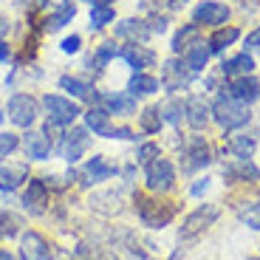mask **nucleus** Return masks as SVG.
Wrapping results in <instances>:
<instances>
[{"mask_svg":"<svg viewBox=\"0 0 260 260\" xmlns=\"http://www.w3.org/2000/svg\"><path fill=\"white\" fill-rule=\"evenodd\" d=\"M43 111H46V122L51 127H71L79 116H82V108H79L77 99H68L62 93H46L43 96Z\"/></svg>","mask_w":260,"mask_h":260,"instance_id":"nucleus-1","label":"nucleus"},{"mask_svg":"<svg viewBox=\"0 0 260 260\" xmlns=\"http://www.w3.org/2000/svg\"><path fill=\"white\" fill-rule=\"evenodd\" d=\"M212 119L218 124H221L223 130H241V127H246L249 122H252V113H249V105H243V102H235L232 96H218L212 105Z\"/></svg>","mask_w":260,"mask_h":260,"instance_id":"nucleus-2","label":"nucleus"},{"mask_svg":"<svg viewBox=\"0 0 260 260\" xmlns=\"http://www.w3.org/2000/svg\"><path fill=\"white\" fill-rule=\"evenodd\" d=\"M43 105L31 96V93H12V99L6 102V119L14 127H34L40 119Z\"/></svg>","mask_w":260,"mask_h":260,"instance_id":"nucleus-3","label":"nucleus"},{"mask_svg":"<svg viewBox=\"0 0 260 260\" xmlns=\"http://www.w3.org/2000/svg\"><path fill=\"white\" fill-rule=\"evenodd\" d=\"M181 173H198L212 161V147L204 136H187L181 142Z\"/></svg>","mask_w":260,"mask_h":260,"instance_id":"nucleus-4","label":"nucleus"},{"mask_svg":"<svg viewBox=\"0 0 260 260\" xmlns=\"http://www.w3.org/2000/svg\"><path fill=\"white\" fill-rule=\"evenodd\" d=\"M91 147V130L88 127H68L59 136V144H57V156L62 158L65 164H77L79 158L88 153Z\"/></svg>","mask_w":260,"mask_h":260,"instance_id":"nucleus-5","label":"nucleus"},{"mask_svg":"<svg viewBox=\"0 0 260 260\" xmlns=\"http://www.w3.org/2000/svg\"><path fill=\"white\" fill-rule=\"evenodd\" d=\"M144 181H147V189L156 195H164L176 187V167L170 158H153V161L144 167Z\"/></svg>","mask_w":260,"mask_h":260,"instance_id":"nucleus-6","label":"nucleus"},{"mask_svg":"<svg viewBox=\"0 0 260 260\" xmlns=\"http://www.w3.org/2000/svg\"><path fill=\"white\" fill-rule=\"evenodd\" d=\"M192 79H195V74L187 68V62H184L181 57H170V59H164V65H161V88L167 93H176V91H187L189 85H192Z\"/></svg>","mask_w":260,"mask_h":260,"instance_id":"nucleus-7","label":"nucleus"},{"mask_svg":"<svg viewBox=\"0 0 260 260\" xmlns=\"http://www.w3.org/2000/svg\"><path fill=\"white\" fill-rule=\"evenodd\" d=\"M136 201H139V221L147 229H164L173 218H176V209L164 201L144 198V195H136Z\"/></svg>","mask_w":260,"mask_h":260,"instance_id":"nucleus-8","label":"nucleus"},{"mask_svg":"<svg viewBox=\"0 0 260 260\" xmlns=\"http://www.w3.org/2000/svg\"><path fill=\"white\" fill-rule=\"evenodd\" d=\"M218 215H221V207H218V204H201L195 212H189L187 218H184L178 235H181V238H195V235L207 232V229L218 221Z\"/></svg>","mask_w":260,"mask_h":260,"instance_id":"nucleus-9","label":"nucleus"},{"mask_svg":"<svg viewBox=\"0 0 260 260\" xmlns=\"http://www.w3.org/2000/svg\"><path fill=\"white\" fill-rule=\"evenodd\" d=\"M229 14H232L229 6L221 3V0H201V3L192 9V23L207 26V28H221L229 20Z\"/></svg>","mask_w":260,"mask_h":260,"instance_id":"nucleus-10","label":"nucleus"},{"mask_svg":"<svg viewBox=\"0 0 260 260\" xmlns=\"http://www.w3.org/2000/svg\"><path fill=\"white\" fill-rule=\"evenodd\" d=\"M96 105H102L113 116H133L136 113V96L127 91H99Z\"/></svg>","mask_w":260,"mask_h":260,"instance_id":"nucleus-11","label":"nucleus"},{"mask_svg":"<svg viewBox=\"0 0 260 260\" xmlns=\"http://www.w3.org/2000/svg\"><path fill=\"white\" fill-rule=\"evenodd\" d=\"M23 153H26L28 161H48L51 158V136H48V130H28L26 136H23Z\"/></svg>","mask_w":260,"mask_h":260,"instance_id":"nucleus-12","label":"nucleus"},{"mask_svg":"<svg viewBox=\"0 0 260 260\" xmlns=\"http://www.w3.org/2000/svg\"><path fill=\"white\" fill-rule=\"evenodd\" d=\"M116 173H119L116 164H111L105 156H93V158H88V161L82 164V170H79V178H82L85 187H93V184L111 181Z\"/></svg>","mask_w":260,"mask_h":260,"instance_id":"nucleus-13","label":"nucleus"},{"mask_svg":"<svg viewBox=\"0 0 260 260\" xmlns=\"http://www.w3.org/2000/svg\"><path fill=\"white\" fill-rule=\"evenodd\" d=\"M226 96H232L235 102H243V105H254L260 99V82L257 77H252V74H246V77H235L226 82Z\"/></svg>","mask_w":260,"mask_h":260,"instance_id":"nucleus-14","label":"nucleus"},{"mask_svg":"<svg viewBox=\"0 0 260 260\" xmlns=\"http://www.w3.org/2000/svg\"><path fill=\"white\" fill-rule=\"evenodd\" d=\"M119 59H124L133 71H144V68H153L158 57L144 43H127V46H119Z\"/></svg>","mask_w":260,"mask_h":260,"instance_id":"nucleus-15","label":"nucleus"},{"mask_svg":"<svg viewBox=\"0 0 260 260\" xmlns=\"http://www.w3.org/2000/svg\"><path fill=\"white\" fill-rule=\"evenodd\" d=\"M113 37L119 40H127V43H147L153 37L150 31V23L142 17H127V20H119L113 26Z\"/></svg>","mask_w":260,"mask_h":260,"instance_id":"nucleus-16","label":"nucleus"},{"mask_svg":"<svg viewBox=\"0 0 260 260\" xmlns=\"http://www.w3.org/2000/svg\"><path fill=\"white\" fill-rule=\"evenodd\" d=\"M23 207L31 215H43L48 207V187L46 178H31L26 184V192H23Z\"/></svg>","mask_w":260,"mask_h":260,"instance_id":"nucleus-17","label":"nucleus"},{"mask_svg":"<svg viewBox=\"0 0 260 260\" xmlns=\"http://www.w3.org/2000/svg\"><path fill=\"white\" fill-rule=\"evenodd\" d=\"M82 119H85V127L91 130L93 136H102V139H111L113 136L111 113L105 111L102 105H91V108L82 113Z\"/></svg>","mask_w":260,"mask_h":260,"instance_id":"nucleus-18","label":"nucleus"},{"mask_svg":"<svg viewBox=\"0 0 260 260\" xmlns=\"http://www.w3.org/2000/svg\"><path fill=\"white\" fill-rule=\"evenodd\" d=\"M28 178V167L20 161H0V192H14Z\"/></svg>","mask_w":260,"mask_h":260,"instance_id":"nucleus-19","label":"nucleus"},{"mask_svg":"<svg viewBox=\"0 0 260 260\" xmlns=\"http://www.w3.org/2000/svg\"><path fill=\"white\" fill-rule=\"evenodd\" d=\"M20 260H51L48 257V243L40 232H23L20 238Z\"/></svg>","mask_w":260,"mask_h":260,"instance_id":"nucleus-20","label":"nucleus"},{"mask_svg":"<svg viewBox=\"0 0 260 260\" xmlns=\"http://www.w3.org/2000/svg\"><path fill=\"white\" fill-rule=\"evenodd\" d=\"M59 82V88L62 91H68V96L71 99H91V105H96V88H93L88 79H82V77H74V74H62V77L57 79Z\"/></svg>","mask_w":260,"mask_h":260,"instance_id":"nucleus-21","label":"nucleus"},{"mask_svg":"<svg viewBox=\"0 0 260 260\" xmlns=\"http://www.w3.org/2000/svg\"><path fill=\"white\" fill-rule=\"evenodd\" d=\"M184 105H187V124L192 130H204L209 124V119H212V108H209V102L204 96H189L184 99Z\"/></svg>","mask_w":260,"mask_h":260,"instance_id":"nucleus-22","label":"nucleus"},{"mask_svg":"<svg viewBox=\"0 0 260 260\" xmlns=\"http://www.w3.org/2000/svg\"><path fill=\"white\" fill-rule=\"evenodd\" d=\"M209 57H212V51H209L207 40H195L192 46H187V48H184V54H181V59L187 62V68L192 74H201L204 68H207Z\"/></svg>","mask_w":260,"mask_h":260,"instance_id":"nucleus-23","label":"nucleus"},{"mask_svg":"<svg viewBox=\"0 0 260 260\" xmlns=\"http://www.w3.org/2000/svg\"><path fill=\"white\" fill-rule=\"evenodd\" d=\"M254 71V57L249 51L235 54V57L223 59L221 62V77L223 79H235V77H246V74Z\"/></svg>","mask_w":260,"mask_h":260,"instance_id":"nucleus-24","label":"nucleus"},{"mask_svg":"<svg viewBox=\"0 0 260 260\" xmlns=\"http://www.w3.org/2000/svg\"><path fill=\"white\" fill-rule=\"evenodd\" d=\"M223 178H229V181H260V170L252 164V158H235L223 167Z\"/></svg>","mask_w":260,"mask_h":260,"instance_id":"nucleus-25","label":"nucleus"},{"mask_svg":"<svg viewBox=\"0 0 260 260\" xmlns=\"http://www.w3.org/2000/svg\"><path fill=\"white\" fill-rule=\"evenodd\" d=\"M158 88H161V82L147 71H133V77L127 79V93H133L136 99L139 96H153V93H158Z\"/></svg>","mask_w":260,"mask_h":260,"instance_id":"nucleus-26","label":"nucleus"},{"mask_svg":"<svg viewBox=\"0 0 260 260\" xmlns=\"http://www.w3.org/2000/svg\"><path fill=\"white\" fill-rule=\"evenodd\" d=\"M74 17H77V3H74V0H62V3H57L54 12L46 17V31H59V28H65Z\"/></svg>","mask_w":260,"mask_h":260,"instance_id":"nucleus-27","label":"nucleus"},{"mask_svg":"<svg viewBox=\"0 0 260 260\" xmlns=\"http://www.w3.org/2000/svg\"><path fill=\"white\" fill-rule=\"evenodd\" d=\"M116 57H119V46L113 43V40H105V43H99V46L93 48L91 57H88V68H93L96 74H102Z\"/></svg>","mask_w":260,"mask_h":260,"instance_id":"nucleus-28","label":"nucleus"},{"mask_svg":"<svg viewBox=\"0 0 260 260\" xmlns=\"http://www.w3.org/2000/svg\"><path fill=\"white\" fill-rule=\"evenodd\" d=\"M158 111H161V119H164V122L173 124V127H178V124L187 119V105H184V99H178V96L164 99V102L158 105Z\"/></svg>","mask_w":260,"mask_h":260,"instance_id":"nucleus-29","label":"nucleus"},{"mask_svg":"<svg viewBox=\"0 0 260 260\" xmlns=\"http://www.w3.org/2000/svg\"><path fill=\"white\" fill-rule=\"evenodd\" d=\"M238 37H241V31H238L235 26H229V28L221 26V28H215V34L207 40V46H209V51H212V54H223L229 46L238 43Z\"/></svg>","mask_w":260,"mask_h":260,"instance_id":"nucleus-30","label":"nucleus"},{"mask_svg":"<svg viewBox=\"0 0 260 260\" xmlns=\"http://www.w3.org/2000/svg\"><path fill=\"white\" fill-rule=\"evenodd\" d=\"M254 147H257V139H254L252 133H238V136H232L226 142V150L235 158H252Z\"/></svg>","mask_w":260,"mask_h":260,"instance_id":"nucleus-31","label":"nucleus"},{"mask_svg":"<svg viewBox=\"0 0 260 260\" xmlns=\"http://www.w3.org/2000/svg\"><path fill=\"white\" fill-rule=\"evenodd\" d=\"M139 127H142V133H147V136H158V133H161L164 119H161L158 105H147V108L139 113Z\"/></svg>","mask_w":260,"mask_h":260,"instance_id":"nucleus-32","label":"nucleus"},{"mask_svg":"<svg viewBox=\"0 0 260 260\" xmlns=\"http://www.w3.org/2000/svg\"><path fill=\"white\" fill-rule=\"evenodd\" d=\"M195 40H201V26H198V23H187V26H181L176 31L170 48H173V54H184V48L192 46Z\"/></svg>","mask_w":260,"mask_h":260,"instance_id":"nucleus-33","label":"nucleus"},{"mask_svg":"<svg viewBox=\"0 0 260 260\" xmlns=\"http://www.w3.org/2000/svg\"><path fill=\"white\" fill-rule=\"evenodd\" d=\"M111 23H116V12H113V6H91V12H88V26H91L93 31L111 26Z\"/></svg>","mask_w":260,"mask_h":260,"instance_id":"nucleus-34","label":"nucleus"},{"mask_svg":"<svg viewBox=\"0 0 260 260\" xmlns=\"http://www.w3.org/2000/svg\"><path fill=\"white\" fill-rule=\"evenodd\" d=\"M235 212H238L241 223H246L249 229L260 232V201H246V204H241V207L235 209Z\"/></svg>","mask_w":260,"mask_h":260,"instance_id":"nucleus-35","label":"nucleus"},{"mask_svg":"<svg viewBox=\"0 0 260 260\" xmlns=\"http://www.w3.org/2000/svg\"><path fill=\"white\" fill-rule=\"evenodd\" d=\"M23 226V218L12 209H0V238H14Z\"/></svg>","mask_w":260,"mask_h":260,"instance_id":"nucleus-36","label":"nucleus"},{"mask_svg":"<svg viewBox=\"0 0 260 260\" xmlns=\"http://www.w3.org/2000/svg\"><path fill=\"white\" fill-rule=\"evenodd\" d=\"M20 150V136L17 133H12V130H0V158L12 156V153H17Z\"/></svg>","mask_w":260,"mask_h":260,"instance_id":"nucleus-37","label":"nucleus"},{"mask_svg":"<svg viewBox=\"0 0 260 260\" xmlns=\"http://www.w3.org/2000/svg\"><path fill=\"white\" fill-rule=\"evenodd\" d=\"M161 156V150H158V144L156 142H144V144H139V150H136V164H144L147 167L153 158H158Z\"/></svg>","mask_w":260,"mask_h":260,"instance_id":"nucleus-38","label":"nucleus"},{"mask_svg":"<svg viewBox=\"0 0 260 260\" xmlns=\"http://www.w3.org/2000/svg\"><path fill=\"white\" fill-rule=\"evenodd\" d=\"M59 51L68 54V57L79 54V51H82V37H79V34H68V37H62V40H59Z\"/></svg>","mask_w":260,"mask_h":260,"instance_id":"nucleus-39","label":"nucleus"},{"mask_svg":"<svg viewBox=\"0 0 260 260\" xmlns=\"http://www.w3.org/2000/svg\"><path fill=\"white\" fill-rule=\"evenodd\" d=\"M164 6H167V0H139V9L150 14H158V9H164Z\"/></svg>","mask_w":260,"mask_h":260,"instance_id":"nucleus-40","label":"nucleus"},{"mask_svg":"<svg viewBox=\"0 0 260 260\" xmlns=\"http://www.w3.org/2000/svg\"><path fill=\"white\" fill-rule=\"evenodd\" d=\"M246 51L260 54V26H257V28H252V31L246 34Z\"/></svg>","mask_w":260,"mask_h":260,"instance_id":"nucleus-41","label":"nucleus"},{"mask_svg":"<svg viewBox=\"0 0 260 260\" xmlns=\"http://www.w3.org/2000/svg\"><path fill=\"white\" fill-rule=\"evenodd\" d=\"M209 181H212V178H207V176L198 178V181H195L192 187H189V195H195V198H198V195H204V192L209 189Z\"/></svg>","mask_w":260,"mask_h":260,"instance_id":"nucleus-42","label":"nucleus"},{"mask_svg":"<svg viewBox=\"0 0 260 260\" xmlns=\"http://www.w3.org/2000/svg\"><path fill=\"white\" fill-rule=\"evenodd\" d=\"M150 31H153V34H164V31H167V17H158V14H156V17L150 20Z\"/></svg>","mask_w":260,"mask_h":260,"instance_id":"nucleus-43","label":"nucleus"},{"mask_svg":"<svg viewBox=\"0 0 260 260\" xmlns=\"http://www.w3.org/2000/svg\"><path fill=\"white\" fill-rule=\"evenodd\" d=\"M9 59H12V46L0 37V62H9Z\"/></svg>","mask_w":260,"mask_h":260,"instance_id":"nucleus-44","label":"nucleus"},{"mask_svg":"<svg viewBox=\"0 0 260 260\" xmlns=\"http://www.w3.org/2000/svg\"><path fill=\"white\" fill-rule=\"evenodd\" d=\"M82 3H88V6H113L116 0H82Z\"/></svg>","mask_w":260,"mask_h":260,"instance_id":"nucleus-45","label":"nucleus"},{"mask_svg":"<svg viewBox=\"0 0 260 260\" xmlns=\"http://www.w3.org/2000/svg\"><path fill=\"white\" fill-rule=\"evenodd\" d=\"M6 31H9V20L3 17V14H0V37H3V34H6Z\"/></svg>","mask_w":260,"mask_h":260,"instance_id":"nucleus-46","label":"nucleus"},{"mask_svg":"<svg viewBox=\"0 0 260 260\" xmlns=\"http://www.w3.org/2000/svg\"><path fill=\"white\" fill-rule=\"evenodd\" d=\"M0 260H14L12 252H6V249H0Z\"/></svg>","mask_w":260,"mask_h":260,"instance_id":"nucleus-47","label":"nucleus"},{"mask_svg":"<svg viewBox=\"0 0 260 260\" xmlns=\"http://www.w3.org/2000/svg\"><path fill=\"white\" fill-rule=\"evenodd\" d=\"M3 119H6V113H3V111H0V122H3Z\"/></svg>","mask_w":260,"mask_h":260,"instance_id":"nucleus-48","label":"nucleus"},{"mask_svg":"<svg viewBox=\"0 0 260 260\" xmlns=\"http://www.w3.org/2000/svg\"><path fill=\"white\" fill-rule=\"evenodd\" d=\"M249 260H260V257H249Z\"/></svg>","mask_w":260,"mask_h":260,"instance_id":"nucleus-49","label":"nucleus"}]
</instances>
